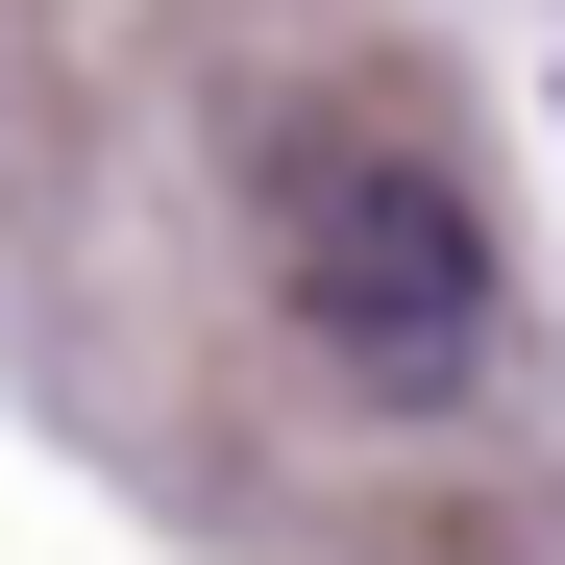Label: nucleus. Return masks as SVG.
I'll return each mask as SVG.
<instances>
[{
    "label": "nucleus",
    "instance_id": "obj_1",
    "mask_svg": "<svg viewBox=\"0 0 565 565\" xmlns=\"http://www.w3.org/2000/svg\"><path fill=\"white\" fill-rule=\"evenodd\" d=\"M270 296H296V344L369 369V394H467V369H492V222H467L418 148H296L270 172Z\"/></svg>",
    "mask_w": 565,
    "mask_h": 565
}]
</instances>
